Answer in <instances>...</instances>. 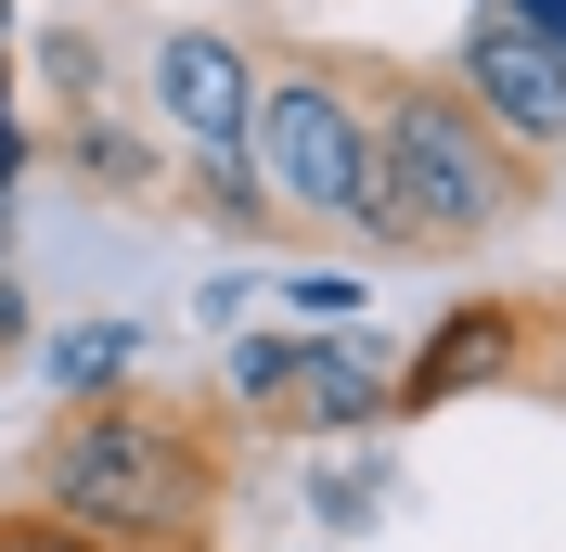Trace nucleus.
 Segmentation results:
<instances>
[{"mask_svg":"<svg viewBox=\"0 0 566 552\" xmlns=\"http://www.w3.org/2000/svg\"><path fill=\"white\" fill-rule=\"evenodd\" d=\"M528 385H541V399H566V283L541 296V347H528Z\"/></svg>","mask_w":566,"mask_h":552,"instance_id":"13","label":"nucleus"},{"mask_svg":"<svg viewBox=\"0 0 566 552\" xmlns=\"http://www.w3.org/2000/svg\"><path fill=\"white\" fill-rule=\"evenodd\" d=\"M232 476H245V424L207 385H142V373L65 399L27 449V501H52L116 552H219Z\"/></svg>","mask_w":566,"mask_h":552,"instance_id":"1","label":"nucleus"},{"mask_svg":"<svg viewBox=\"0 0 566 552\" xmlns=\"http://www.w3.org/2000/svg\"><path fill=\"white\" fill-rule=\"evenodd\" d=\"M387 385H399V360L360 321H296L283 335V360H271V399L245 412V437H310V449H335V437H387Z\"/></svg>","mask_w":566,"mask_h":552,"instance_id":"4","label":"nucleus"},{"mask_svg":"<svg viewBox=\"0 0 566 552\" xmlns=\"http://www.w3.org/2000/svg\"><path fill=\"white\" fill-rule=\"evenodd\" d=\"M490 13H515L528 39H554V52H566V0H490Z\"/></svg>","mask_w":566,"mask_h":552,"instance_id":"16","label":"nucleus"},{"mask_svg":"<svg viewBox=\"0 0 566 552\" xmlns=\"http://www.w3.org/2000/svg\"><path fill=\"white\" fill-rule=\"evenodd\" d=\"M283 296H296V309H310V321H348V309H360V283H348V270H335V283L310 270V283H283Z\"/></svg>","mask_w":566,"mask_h":552,"instance_id":"14","label":"nucleus"},{"mask_svg":"<svg viewBox=\"0 0 566 552\" xmlns=\"http://www.w3.org/2000/svg\"><path fill=\"white\" fill-rule=\"evenodd\" d=\"M258 116V26H168L155 39V129L180 168H245Z\"/></svg>","mask_w":566,"mask_h":552,"instance_id":"5","label":"nucleus"},{"mask_svg":"<svg viewBox=\"0 0 566 552\" xmlns=\"http://www.w3.org/2000/svg\"><path fill=\"white\" fill-rule=\"evenodd\" d=\"M27 360V283H13V257H0V373Z\"/></svg>","mask_w":566,"mask_h":552,"instance_id":"15","label":"nucleus"},{"mask_svg":"<svg viewBox=\"0 0 566 552\" xmlns=\"http://www.w3.org/2000/svg\"><path fill=\"white\" fill-rule=\"evenodd\" d=\"M360 155H374V104H360V52L258 26V116H245V168L271 232L360 244Z\"/></svg>","mask_w":566,"mask_h":552,"instance_id":"3","label":"nucleus"},{"mask_svg":"<svg viewBox=\"0 0 566 552\" xmlns=\"http://www.w3.org/2000/svg\"><path fill=\"white\" fill-rule=\"evenodd\" d=\"M374 501H387V449H374V437H335V463L310 476V514L322 527H360Z\"/></svg>","mask_w":566,"mask_h":552,"instance_id":"9","label":"nucleus"},{"mask_svg":"<svg viewBox=\"0 0 566 552\" xmlns=\"http://www.w3.org/2000/svg\"><path fill=\"white\" fill-rule=\"evenodd\" d=\"M438 77H451V91L490 116L528 168H554V155H566V52H554V39H528L515 13H476V26H463V52H451Z\"/></svg>","mask_w":566,"mask_h":552,"instance_id":"7","label":"nucleus"},{"mask_svg":"<svg viewBox=\"0 0 566 552\" xmlns=\"http://www.w3.org/2000/svg\"><path fill=\"white\" fill-rule=\"evenodd\" d=\"M528 347H541V296H463L451 321H424L387 412L424 424V412H463V399H502V385H528Z\"/></svg>","mask_w":566,"mask_h":552,"instance_id":"6","label":"nucleus"},{"mask_svg":"<svg viewBox=\"0 0 566 552\" xmlns=\"http://www.w3.org/2000/svg\"><path fill=\"white\" fill-rule=\"evenodd\" d=\"M65 168L91 180V193H168V155H155V141H129V129H116V104L65 116Z\"/></svg>","mask_w":566,"mask_h":552,"instance_id":"8","label":"nucleus"},{"mask_svg":"<svg viewBox=\"0 0 566 552\" xmlns=\"http://www.w3.org/2000/svg\"><path fill=\"white\" fill-rule=\"evenodd\" d=\"M39 77H52V104H65V116H91V104H104V52H91L77 26H52V39H39Z\"/></svg>","mask_w":566,"mask_h":552,"instance_id":"11","label":"nucleus"},{"mask_svg":"<svg viewBox=\"0 0 566 552\" xmlns=\"http://www.w3.org/2000/svg\"><path fill=\"white\" fill-rule=\"evenodd\" d=\"M116 373H142V335H129V321H91V335L52 347V385H65V399H91V385H116Z\"/></svg>","mask_w":566,"mask_h":552,"instance_id":"10","label":"nucleus"},{"mask_svg":"<svg viewBox=\"0 0 566 552\" xmlns=\"http://www.w3.org/2000/svg\"><path fill=\"white\" fill-rule=\"evenodd\" d=\"M0 552H116V540H91V527H65L52 501H27V488H13V501H0Z\"/></svg>","mask_w":566,"mask_h":552,"instance_id":"12","label":"nucleus"},{"mask_svg":"<svg viewBox=\"0 0 566 552\" xmlns=\"http://www.w3.org/2000/svg\"><path fill=\"white\" fill-rule=\"evenodd\" d=\"M360 104H374V155H360V257H476L502 244L515 219L541 206V180L490 116L463 104L451 77L424 65H387V52H360Z\"/></svg>","mask_w":566,"mask_h":552,"instance_id":"2","label":"nucleus"}]
</instances>
